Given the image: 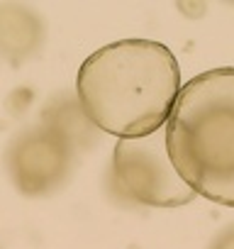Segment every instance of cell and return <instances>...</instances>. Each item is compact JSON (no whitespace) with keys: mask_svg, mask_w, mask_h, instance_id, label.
<instances>
[{"mask_svg":"<svg viewBox=\"0 0 234 249\" xmlns=\"http://www.w3.org/2000/svg\"><path fill=\"white\" fill-rule=\"evenodd\" d=\"M181 90L173 52L154 39H120L78 69L76 98L98 132L130 140L161 130Z\"/></svg>","mask_w":234,"mask_h":249,"instance_id":"obj_1","label":"cell"},{"mask_svg":"<svg viewBox=\"0 0 234 249\" xmlns=\"http://www.w3.org/2000/svg\"><path fill=\"white\" fill-rule=\"evenodd\" d=\"M164 132L168 159L193 193L234 208V66L183 83Z\"/></svg>","mask_w":234,"mask_h":249,"instance_id":"obj_2","label":"cell"},{"mask_svg":"<svg viewBox=\"0 0 234 249\" xmlns=\"http://www.w3.org/2000/svg\"><path fill=\"white\" fill-rule=\"evenodd\" d=\"M112 181L125 198L149 208H181L198 198L168 159L164 127L144 137L117 140Z\"/></svg>","mask_w":234,"mask_h":249,"instance_id":"obj_3","label":"cell"},{"mask_svg":"<svg viewBox=\"0 0 234 249\" xmlns=\"http://www.w3.org/2000/svg\"><path fill=\"white\" fill-rule=\"evenodd\" d=\"M76 149L61 135L44 124L20 132L13 137L5 152V169L13 186L27 198H44L64 188L68 181Z\"/></svg>","mask_w":234,"mask_h":249,"instance_id":"obj_4","label":"cell"},{"mask_svg":"<svg viewBox=\"0 0 234 249\" xmlns=\"http://www.w3.org/2000/svg\"><path fill=\"white\" fill-rule=\"evenodd\" d=\"M44 20L27 5L0 3V59L22 66L44 47Z\"/></svg>","mask_w":234,"mask_h":249,"instance_id":"obj_5","label":"cell"},{"mask_svg":"<svg viewBox=\"0 0 234 249\" xmlns=\"http://www.w3.org/2000/svg\"><path fill=\"white\" fill-rule=\"evenodd\" d=\"M39 124H44V127H49L56 135H61L66 142H71V147L76 152L88 149L100 137V132L93 127V122L85 117L78 98L76 95H66V93L51 98L44 105Z\"/></svg>","mask_w":234,"mask_h":249,"instance_id":"obj_6","label":"cell"},{"mask_svg":"<svg viewBox=\"0 0 234 249\" xmlns=\"http://www.w3.org/2000/svg\"><path fill=\"white\" fill-rule=\"evenodd\" d=\"M207 249H234V225H227L224 230H219Z\"/></svg>","mask_w":234,"mask_h":249,"instance_id":"obj_7","label":"cell"}]
</instances>
